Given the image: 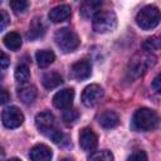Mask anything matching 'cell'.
<instances>
[{
    "mask_svg": "<svg viewBox=\"0 0 161 161\" xmlns=\"http://www.w3.org/2000/svg\"><path fill=\"white\" fill-rule=\"evenodd\" d=\"M158 123V117L157 113L151 109V108H138L132 117L131 121V126L135 131L138 132H146V131H151L153 130Z\"/></svg>",
    "mask_w": 161,
    "mask_h": 161,
    "instance_id": "obj_2",
    "label": "cell"
},
{
    "mask_svg": "<svg viewBox=\"0 0 161 161\" xmlns=\"http://www.w3.org/2000/svg\"><path fill=\"white\" fill-rule=\"evenodd\" d=\"M4 44L10 50H18L21 47V38L18 33L10 31L4 36Z\"/></svg>",
    "mask_w": 161,
    "mask_h": 161,
    "instance_id": "obj_19",
    "label": "cell"
},
{
    "mask_svg": "<svg viewBox=\"0 0 161 161\" xmlns=\"http://www.w3.org/2000/svg\"><path fill=\"white\" fill-rule=\"evenodd\" d=\"M54 40L63 53H72L79 47V38L70 28H60L54 34Z\"/></svg>",
    "mask_w": 161,
    "mask_h": 161,
    "instance_id": "obj_3",
    "label": "cell"
},
{
    "mask_svg": "<svg viewBox=\"0 0 161 161\" xmlns=\"http://www.w3.org/2000/svg\"><path fill=\"white\" fill-rule=\"evenodd\" d=\"M142 49L147 53H151L153 50H158L160 49V38L158 36H151L147 38L143 43H142Z\"/></svg>",
    "mask_w": 161,
    "mask_h": 161,
    "instance_id": "obj_23",
    "label": "cell"
},
{
    "mask_svg": "<svg viewBox=\"0 0 161 161\" xmlns=\"http://www.w3.org/2000/svg\"><path fill=\"white\" fill-rule=\"evenodd\" d=\"M98 145V137L89 127H84L79 132V146L84 151H93Z\"/></svg>",
    "mask_w": 161,
    "mask_h": 161,
    "instance_id": "obj_10",
    "label": "cell"
},
{
    "mask_svg": "<svg viewBox=\"0 0 161 161\" xmlns=\"http://www.w3.org/2000/svg\"><path fill=\"white\" fill-rule=\"evenodd\" d=\"M62 161H72V160H70V158H63Z\"/></svg>",
    "mask_w": 161,
    "mask_h": 161,
    "instance_id": "obj_33",
    "label": "cell"
},
{
    "mask_svg": "<svg viewBox=\"0 0 161 161\" xmlns=\"http://www.w3.org/2000/svg\"><path fill=\"white\" fill-rule=\"evenodd\" d=\"M8 161H21L20 158H16V157H13V158H10V160H8Z\"/></svg>",
    "mask_w": 161,
    "mask_h": 161,
    "instance_id": "obj_32",
    "label": "cell"
},
{
    "mask_svg": "<svg viewBox=\"0 0 161 161\" xmlns=\"http://www.w3.org/2000/svg\"><path fill=\"white\" fill-rule=\"evenodd\" d=\"M79 117V113L77 109H72V108H68L64 113H63V121L65 123H74Z\"/></svg>",
    "mask_w": 161,
    "mask_h": 161,
    "instance_id": "obj_25",
    "label": "cell"
},
{
    "mask_svg": "<svg viewBox=\"0 0 161 161\" xmlns=\"http://www.w3.org/2000/svg\"><path fill=\"white\" fill-rule=\"evenodd\" d=\"M9 24V15L6 11L0 10V31H3Z\"/></svg>",
    "mask_w": 161,
    "mask_h": 161,
    "instance_id": "obj_27",
    "label": "cell"
},
{
    "mask_svg": "<svg viewBox=\"0 0 161 161\" xmlns=\"http://www.w3.org/2000/svg\"><path fill=\"white\" fill-rule=\"evenodd\" d=\"M103 97V88L98 84H89L82 92V102L86 107L96 106Z\"/></svg>",
    "mask_w": 161,
    "mask_h": 161,
    "instance_id": "obj_8",
    "label": "cell"
},
{
    "mask_svg": "<svg viewBox=\"0 0 161 161\" xmlns=\"http://www.w3.org/2000/svg\"><path fill=\"white\" fill-rule=\"evenodd\" d=\"M92 73V65L87 59L75 62L70 68V75L75 80H84Z\"/></svg>",
    "mask_w": 161,
    "mask_h": 161,
    "instance_id": "obj_11",
    "label": "cell"
},
{
    "mask_svg": "<svg viewBox=\"0 0 161 161\" xmlns=\"http://www.w3.org/2000/svg\"><path fill=\"white\" fill-rule=\"evenodd\" d=\"M38 96V91L34 86L31 84H26V86H23L18 89V97L19 99L24 103V104H30L35 101Z\"/></svg>",
    "mask_w": 161,
    "mask_h": 161,
    "instance_id": "obj_15",
    "label": "cell"
},
{
    "mask_svg": "<svg viewBox=\"0 0 161 161\" xmlns=\"http://www.w3.org/2000/svg\"><path fill=\"white\" fill-rule=\"evenodd\" d=\"M73 98H74V91L72 88H64L54 94L53 104L58 109H68L73 103Z\"/></svg>",
    "mask_w": 161,
    "mask_h": 161,
    "instance_id": "obj_9",
    "label": "cell"
},
{
    "mask_svg": "<svg viewBox=\"0 0 161 161\" xmlns=\"http://www.w3.org/2000/svg\"><path fill=\"white\" fill-rule=\"evenodd\" d=\"M113 153L108 150H101V151H96L93 152L88 161H113Z\"/></svg>",
    "mask_w": 161,
    "mask_h": 161,
    "instance_id": "obj_22",
    "label": "cell"
},
{
    "mask_svg": "<svg viewBox=\"0 0 161 161\" xmlns=\"http://www.w3.org/2000/svg\"><path fill=\"white\" fill-rule=\"evenodd\" d=\"M29 157H30V161H50L53 157V152L50 147H48L47 145L38 143L30 148Z\"/></svg>",
    "mask_w": 161,
    "mask_h": 161,
    "instance_id": "obj_12",
    "label": "cell"
},
{
    "mask_svg": "<svg viewBox=\"0 0 161 161\" xmlns=\"http://www.w3.org/2000/svg\"><path fill=\"white\" fill-rule=\"evenodd\" d=\"M127 161H147V155H146L145 151L137 150V151L132 152V153L128 156Z\"/></svg>",
    "mask_w": 161,
    "mask_h": 161,
    "instance_id": "obj_26",
    "label": "cell"
},
{
    "mask_svg": "<svg viewBox=\"0 0 161 161\" xmlns=\"http://www.w3.org/2000/svg\"><path fill=\"white\" fill-rule=\"evenodd\" d=\"M137 25L143 30H151L160 23V11L153 5L143 6L136 15Z\"/></svg>",
    "mask_w": 161,
    "mask_h": 161,
    "instance_id": "obj_5",
    "label": "cell"
},
{
    "mask_svg": "<svg viewBox=\"0 0 161 161\" xmlns=\"http://www.w3.org/2000/svg\"><path fill=\"white\" fill-rule=\"evenodd\" d=\"M117 18L116 14L111 10H98L92 19L93 30L96 33H108L116 28Z\"/></svg>",
    "mask_w": 161,
    "mask_h": 161,
    "instance_id": "obj_4",
    "label": "cell"
},
{
    "mask_svg": "<svg viewBox=\"0 0 161 161\" xmlns=\"http://www.w3.org/2000/svg\"><path fill=\"white\" fill-rule=\"evenodd\" d=\"M45 33V28L42 23V20L39 18H34L29 25V30H28V39L29 40H35V39H39L44 35Z\"/></svg>",
    "mask_w": 161,
    "mask_h": 161,
    "instance_id": "obj_16",
    "label": "cell"
},
{
    "mask_svg": "<svg viewBox=\"0 0 161 161\" xmlns=\"http://www.w3.org/2000/svg\"><path fill=\"white\" fill-rule=\"evenodd\" d=\"M15 79L19 82V83H26L29 79H30V72H29V68L26 64H18L16 68H15Z\"/></svg>",
    "mask_w": 161,
    "mask_h": 161,
    "instance_id": "obj_20",
    "label": "cell"
},
{
    "mask_svg": "<svg viewBox=\"0 0 161 161\" xmlns=\"http://www.w3.org/2000/svg\"><path fill=\"white\" fill-rule=\"evenodd\" d=\"M35 126H36V128L43 135H47L48 137L55 130H58L55 127V117L49 111H43V112L36 114V117H35Z\"/></svg>",
    "mask_w": 161,
    "mask_h": 161,
    "instance_id": "obj_6",
    "label": "cell"
},
{
    "mask_svg": "<svg viewBox=\"0 0 161 161\" xmlns=\"http://www.w3.org/2000/svg\"><path fill=\"white\" fill-rule=\"evenodd\" d=\"M155 63H156V57L152 53L141 50L130 59L127 65V74L131 79H137L142 77L151 67H153Z\"/></svg>",
    "mask_w": 161,
    "mask_h": 161,
    "instance_id": "obj_1",
    "label": "cell"
},
{
    "mask_svg": "<svg viewBox=\"0 0 161 161\" xmlns=\"http://www.w3.org/2000/svg\"><path fill=\"white\" fill-rule=\"evenodd\" d=\"M4 157H5L4 148H3V147H0V161H3V160H4Z\"/></svg>",
    "mask_w": 161,
    "mask_h": 161,
    "instance_id": "obj_31",
    "label": "cell"
},
{
    "mask_svg": "<svg viewBox=\"0 0 161 161\" xmlns=\"http://www.w3.org/2000/svg\"><path fill=\"white\" fill-rule=\"evenodd\" d=\"M10 99V94L6 89H0V104H5Z\"/></svg>",
    "mask_w": 161,
    "mask_h": 161,
    "instance_id": "obj_30",
    "label": "cell"
},
{
    "mask_svg": "<svg viewBox=\"0 0 161 161\" xmlns=\"http://www.w3.org/2000/svg\"><path fill=\"white\" fill-rule=\"evenodd\" d=\"M10 6L14 10L15 14H23V13L26 11V9L29 6V3L24 1V0H14V1H10Z\"/></svg>",
    "mask_w": 161,
    "mask_h": 161,
    "instance_id": "obj_24",
    "label": "cell"
},
{
    "mask_svg": "<svg viewBox=\"0 0 161 161\" xmlns=\"http://www.w3.org/2000/svg\"><path fill=\"white\" fill-rule=\"evenodd\" d=\"M55 59V54L49 49H42L35 53V60L40 68H45L50 65Z\"/></svg>",
    "mask_w": 161,
    "mask_h": 161,
    "instance_id": "obj_18",
    "label": "cell"
},
{
    "mask_svg": "<svg viewBox=\"0 0 161 161\" xmlns=\"http://www.w3.org/2000/svg\"><path fill=\"white\" fill-rule=\"evenodd\" d=\"M151 87H152V89H153L156 93H158V92L161 91V77H160V74H157V75L153 78L152 83H151Z\"/></svg>",
    "mask_w": 161,
    "mask_h": 161,
    "instance_id": "obj_29",
    "label": "cell"
},
{
    "mask_svg": "<svg viewBox=\"0 0 161 161\" xmlns=\"http://www.w3.org/2000/svg\"><path fill=\"white\" fill-rule=\"evenodd\" d=\"M101 1H86L80 6V14L84 18H89L92 14L94 15L97 13V8L101 6Z\"/></svg>",
    "mask_w": 161,
    "mask_h": 161,
    "instance_id": "obj_21",
    "label": "cell"
},
{
    "mask_svg": "<svg viewBox=\"0 0 161 161\" xmlns=\"http://www.w3.org/2000/svg\"><path fill=\"white\" fill-rule=\"evenodd\" d=\"M9 64H10V59H9V57L0 49V68H8L9 67Z\"/></svg>",
    "mask_w": 161,
    "mask_h": 161,
    "instance_id": "obj_28",
    "label": "cell"
},
{
    "mask_svg": "<svg viewBox=\"0 0 161 161\" xmlns=\"http://www.w3.org/2000/svg\"><path fill=\"white\" fill-rule=\"evenodd\" d=\"M1 119L6 128H18L24 122V114L20 112L18 107L10 106L3 111Z\"/></svg>",
    "mask_w": 161,
    "mask_h": 161,
    "instance_id": "obj_7",
    "label": "cell"
},
{
    "mask_svg": "<svg viewBox=\"0 0 161 161\" xmlns=\"http://www.w3.org/2000/svg\"><path fill=\"white\" fill-rule=\"evenodd\" d=\"M70 14H72L70 6L65 5V4H60V5L52 8L48 16H49V20L53 23H62V21L67 20L70 16Z\"/></svg>",
    "mask_w": 161,
    "mask_h": 161,
    "instance_id": "obj_13",
    "label": "cell"
},
{
    "mask_svg": "<svg viewBox=\"0 0 161 161\" xmlns=\"http://www.w3.org/2000/svg\"><path fill=\"white\" fill-rule=\"evenodd\" d=\"M97 121L103 128H113L119 123L118 114L114 111H109V109L101 112L97 116Z\"/></svg>",
    "mask_w": 161,
    "mask_h": 161,
    "instance_id": "obj_14",
    "label": "cell"
},
{
    "mask_svg": "<svg viewBox=\"0 0 161 161\" xmlns=\"http://www.w3.org/2000/svg\"><path fill=\"white\" fill-rule=\"evenodd\" d=\"M42 82L47 89H53V88H57L58 86H60L63 83V78L58 72L52 70V72H47L43 75Z\"/></svg>",
    "mask_w": 161,
    "mask_h": 161,
    "instance_id": "obj_17",
    "label": "cell"
}]
</instances>
